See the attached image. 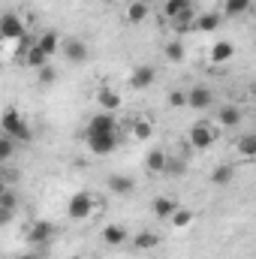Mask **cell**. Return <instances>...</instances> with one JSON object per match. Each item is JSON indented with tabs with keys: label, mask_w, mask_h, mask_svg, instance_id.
Instances as JSON below:
<instances>
[{
	"label": "cell",
	"mask_w": 256,
	"mask_h": 259,
	"mask_svg": "<svg viewBox=\"0 0 256 259\" xmlns=\"http://www.w3.org/2000/svg\"><path fill=\"white\" fill-rule=\"evenodd\" d=\"M0 130H3V136H12L15 142H30V127H27V121L18 115V109H6L3 112V121H0Z\"/></svg>",
	"instance_id": "obj_1"
},
{
	"label": "cell",
	"mask_w": 256,
	"mask_h": 259,
	"mask_svg": "<svg viewBox=\"0 0 256 259\" xmlns=\"http://www.w3.org/2000/svg\"><path fill=\"white\" fill-rule=\"evenodd\" d=\"M187 139H190V145L196 151H205V148H211L214 145V139H217V124H208V121H196L187 133Z\"/></svg>",
	"instance_id": "obj_2"
},
{
	"label": "cell",
	"mask_w": 256,
	"mask_h": 259,
	"mask_svg": "<svg viewBox=\"0 0 256 259\" xmlns=\"http://www.w3.org/2000/svg\"><path fill=\"white\" fill-rule=\"evenodd\" d=\"M66 214L72 220H88L94 214V196L91 193H72L66 202Z\"/></svg>",
	"instance_id": "obj_3"
},
{
	"label": "cell",
	"mask_w": 256,
	"mask_h": 259,
	"mask_svg": "<svg viewBox=\"0 0 256 259\" xmlns=\"http://www.w3.org/2000/svg\"><path fill=\"white\" fill-rule=\"evenodd\" d=\"M52 238H55V226H52L49 220L30 223V229H27V244H33V247H49Z\"/></svg>",
	"instance_id": "obj_4"
},
{
	"label": "cell",
	"mask_w": 256,
	"mask_h": 259,
	"mask_svg": "<svg viewBox=\"0 0 256 259\" xmlns=\"http://www.w3.org/2000/svg\"><path fill=\"white\" fill-rule=\"evenodd\" d=\"M0 36H3L6 42L27 36V30H24V18H18L15 12H6V15H3V24H0Z\"/></svg>",
	"instance_id": "obj_5"
},
{
	"label": "cell",
	"mask_w": 256,
	"mask_h": 259,
	"mask_svg": "<svg viewBox=\"0 0 256 259\" xmlns=\"http://www.w3.org/2000/svg\"><path fill=\"white\" fill-rule=\"evenodd\" d=\"M118 124H115V115L112 112H100L88 121V136H103V133H115Z\"/></svg>",
	"instance_id": "obj_6"
},
{
	"label": "cell",
	"mask_w": 256,
	"mask_h": 259,
	"mask_svg": "<svg viewBox=\"0 0 256 259\" xmlns=\"http://www.w3.org/2000/svg\"><path fill=\"white\" fill-rule=\"evenodd\" d=\"M61 52L66 55V61L69 64H84L88 58H91V52H88V46L81 42V39H64V46H61Z\"/></svg>",
	"instance_id": "obj_7"
},
{
	"label": "cell",
	"mask_w": 256,
	"mask_h": 259,
	"mask_svg": "<svg viewBox=\"0 0 256 259\" xmlns=\"http://www.w3.org/2000/svg\"><path fill=\"white\" fill-rule=\"evenodd\" d=\"M88 148L94 154H112L118 148V133H103V136H88Z\"/></svg>",
	"instance_id": "obj_8"
},
{
	"label": "cell",
	"mask_w": 256,
	"mask_h": 259,
	"mask_svg": "<svg viewBox=\"0 0 256 259\" xmlns=\"http://www.w3.org/2000/svg\"><path fill=\"white\" fill-rule=\"evenodd\" d=\"M154 78H157V69H154V66H136V69L130 72V84H133L136 91L151 88V84H154Z\"/></svg>",
	"instance_id": "obj_9"
},
{
	"label": "cell",
	"mask_w": 256,
	"mask_h": 259,
	"mask_svg": "<svg viewBox=\"0 0 256 259\" xmlns=\"http://www.w3.org/2000/svg\"><path fill=\"white\" fill-rule=\"evenodd\" d=\"M15 205H18V199H15V193L3 184L0 187V223H9L12 220V214H15Z\"/></svg>",
	"instance_id": "obj_10"
},
{
	"label": "cell",
	"mask_w": 256,
	"mask_h": 259,
	"mask_svg": "<svg viewBox=\"0 0 256 259\" xmlns=\"http://www.w3.org/2000/svg\"><path fill=\"white\" fill-rule=\"evenodd\" d=\"M127 229L121 226V223H109V226H103V241L109 244V247H121V244H127Z\"/></svg>",
	"instance_id": "obj_11"
},
{
	"label": "cell",
	"mask_w": 256,
	"mask_h": 259,
	"mask_svg": "<svg viewBox=\"0 0 256 259\" xmlns=\"http://www.w3.org/2000/svg\"><path fill=\"white\" fill-rule=\"evenodd\" d=\"M241 124V109L238 106H220V112H217V127L223 130H232Z\"/></svg>",
	"instance_id": "obj_12"
},
{
	"label": "cell",
	"mask_w": 256,
	"mask_h": 259,
	"mask_svg": "<svg viewBox=\"0 0 256 259\" xmlns=\"http://www.w3.org/2000/svg\"><path fill=\"white\" fill-rule=\"evenodd\" d=\"M166 163H169V154L163 151V148H151L148 151V157H145V169L148 172H166Z\"/></svg>",
	"instance_id": "obj_13"
},
{
	"label": "cell",
	"mask_w": 256,
	"mask_h": 259,
	"mask_svg": "<svg viewBox=\"0 0 256 259\" xmlns=\"http://www.w3.org/2000/svg\"><path fill=\"white\" fill-rule=\"evenodd\" d=\"M181 208V202L178 199H169V196H157L154 199V214L160 217V220H172V214Z\"/></svg>",
	"instance_id": "obj_14"
},
{
	"label": "cell",
	"mask_w": 256,
	"mask_h": 259,
	"mask_svg": "<svg viewBox=\"0 0 256 259\" xmlns=\"http://www.w3.org/2000/svg\"><path fill=\"white\" fill-rule=\"evenodd\" d=\"M187 106H193V109H208V106H214V94L208 88H193V91H187Z\"/></svg>",
	"instance_id": "obj_15"
},
{
	"label": "cell",
	"mask_w": 256,
	"mask_h": 259,
	"mask_svg": "<svg viewBox=\"0 0 256 259\" xmlns=\"http://www.w3.org/2000/svg\"><path fill=\"white\" fill-rule=\"evenodd\" d=\"M109 190L115 196H130L136 190V181L130 175H109Z\"/></svg>",
	"instance_id": "obj_16"
},
{
	"label": "cell",
	"mask_w": 256,
	"mask_h": 259,
	"mask_svg": "<svg viewBox=\"0 0 256 259\" xmlns=\"http://www.w3.org/2000/svg\"><path fill=\"white\" fill-rule=\"evenodd\" d=\"M220 24H223V15H220V12H202V15L196 18V30H199V33H214Z\"/></svg>",
	"instance_id": "obj_17"
},
{
	"label": "cell",
	"mask_w": 256,
	"mask_h": 259,
	"mask_svg": "<svg viewBox=\"0 0 256 259\" xmlns=\"http://www.w3.org/2000/svg\"><path fill=\"white\" fill-rule=\"evenodd\" d=\"M157 244H160V235L151 232V229H142V232L133 235V247H136V250H154Z\"/></svg>",
	"instance_id": "obj_18"
},
{
	"label": "cell",
	"mask_w": 256,
	"mask_h": 259,
	"mask_svg": "<svg viewBox=\"0 0 256 259\" xmlns=\"http://www.w3.org/2000/svg\"><path fill=\"white\" fill-rule=\"evenodd\" d=\"M36 46H39V49H42V52H46L49 58H55V52H58V49H61L64 42H61L58 30H46V33H42V36L36 39Z\"/></svg>",
	"instance_id": "obj_19"
},
{
	"label": "cell",
	"mask_w": 256,
	"mask_h": 259,
	"mask_svg": "<svg viewBox=\"0 0 256 259\" xmlns=\"http://www.w3.org/2000/svg\"><path fill=\"white\" fill-rule=\"evenodd\" d=\"M232 55H235V46L226 42V39H217V42L211 46V61H214V64H226Z\"/></svg>",
	"instance_id": "obj_20"
},
{
	"label": "cell",
	"mask_w": 256,
	"mask_h": 259,
	"mask_svg": "<svg viewBox=\"0 0 256 259\" xmlns=\"http://www.w3.org/2000/svg\"><path fill=\"white\" fill-rule=\"evenodd\" d=\"M97 106H103L106 112H115V109H121V94H115V91L103 88V91L97 94Z\"/></svg>",
	"instance_id": "obj_21"
},
{
	"label": "cell",
	"mask_w": 256,
	"mask_h": 259,
	"mask_svg": "<svg viewBox=\"0 0 256 259\" xmlns=\"http://www.w3.org/2000/svg\"><path fill=\"white\" fill-rule=\"evenodd\" d=\"M187 9H193V0H166V6H163L166 18H181Z\"/></svg>",
	"instance_id": "obj_22"
},
{
	"label": "cell",
	"mask_w": 256,
	"mask_h": 259,
	"mask_svg": "<svg viewBox=\"0 0 256 259\" xmlns=\"http://www.w3.org/2000/svg\"><path fill=\"white\" fill-rule=\"evenodd\" d=\"M232 178H235V169L226 166V163L223 166H214V172H211V184H217V187H226Z\"/></svg>",
	"instance_id": "obj_23"
},
{
	"label": "cell",
	"mask_w": 256,
	"mask_h": 259,
	"mask_svg": "<svg viewBox=\"0 0 256 259\" xmlns=\"http://www.w3.org/2000/svg\"><path fill=\"white\" fill-rule=\"evenodd\" d=\"M235 148H238V154H241V157L253 160V157H256V133H244V136L238 139V145H235Z\"/></svg>",
	"instance_id": "obj_24"
},
{
	"label": "cell",
	"mask_w": 256,
	"mask_h": 259,
	"mask_svg": "<svg viewBox=\"0 0 256 259\" xmlns=\"http://www.w3.org/2000/svg\"><path fill=\"white\" fill-rule=\"evenodd\" d=\"M127 18L133 21V24H142V21L148 18V3H145V0L130 3V6H127Z\"/></svg>",
	"instance_id": "obj_25"
},
{
	"label": "cell",
	"mask_w": 256,
	"mask_h": 259,
	"mask_svg": "<svg viewBox=\"0 0 256 259\" xmlns=\"http://www.w3.org/2000/svg\"><path fill=\"white\" fill-rule=\"evenodd\" d=\"M247 9H250V0H226L223 3V15H229V18H238Z\"/></svg>",
	"instance_id": "obj_26"
},
{
	"label": "cell",
	"mask_w": 256,
	"mask_h": 259,
	"mask_svg": "<svg viewBox=\"0 0 256 259\" xmlns=\"http://www.w3.org/2000/svg\"><path fill=\"white\" fill-rule=\"evenodd\" d=\"M24 64L33 66V69H42V66L49 64V55H46V52H42L39 46H33V49H30V55L24 58Z\"/></svg>",
	"instance_id": "obj_27"
},
{
	"label": "cell",
	"mask_w": 256,
	"mask_h": 259,
	"mask_svg": "<svg viewBox=\"0 0 256 259\" xmlns=\"http://www.w3.org/2000/svg\"><path fill=\"white\" fill-rule=\"evenodd\" d=\"M193 223V211L187 208H178L175 214H172V220H169V226H175V229H184V226H190Z\"/></svg>",
	"instance_id": "obj_28"
},
{
	"label": "cell",
	"mask_w": 256,
	"mask_h": 259,
	"mask_svg": "<svg viewBox=\"0 0 256 259\" xmlns=\"http://www.w3.org/2000/svg\"><path fill=\"white\" fill-rule=\"evenodd\" d=\"M166 58H169L172 64H181V61H184V46H181L178 39L166 42Z\"/></svg>",
	"instance_id": "obj_29"
},
{
	"label": "cell",
	"mask_w": 256,
	"mask_h": 259,
	"mask_svg": "<svg viewBox=\"0 0 256 259\" xmlns=\"http://www.w3.org/2000/svg\"><path fill=\"white\" fill-rule=\"evenodd\" d=\"M36 78H39V84H55L58 81V69L52 64H46L42 69H36Z\"/></svg>",
	"instance_id": "obj_30"
},
{
	"label": "cell",
	"mask_w": 256,
	"mask_h": 259,
	"mask_svg": "<svg viewBox=\"0 0 256 259\" xmlns=\"http://www.w3.org/2000/svg\"><path fill=\"white\" fill-rule=\"evenodd\" d=\"M184 169H187V166H184V160L169 154V163H166V172H163V175H169V178H172V175H184Z\"/></svg>",
	"instance_id": "obj_31"
},
{
	"label": "cell",
	"mask_w": 256,
	"mask_h": 259,
	"mask_svg": "<svg viewBox=\"0 0 256 259\" xmlns=\"http://www.w3.org/2000/svg\"><path fill=\"white\" fill-rule=\"evenodd\" d=\"M151 133H154V127H151V121H136V127H133V136H136L139 142L151 139Z\"/></svg>",
	"instance_id": "obj_32"
},
{
	"label": "cell",
	"mask_w": 256,
	"mask_h": 259,
	"mask_svg": "<svg viewBox=\"0 0 256 259\" xmlns=\"http://www.w3.org/2000/svg\"><path fill=\"white\" fill-rule=\"evenodd\" d=\"M15 151V139L12 136H0V160H9Z\"/></svg>",
	"instance_id": "obj_33"
},
{
	"label": "cell",
	"mask_w": 256,
	"mask_h": 259,
	"mask_svg": "<svg viewBox=\"0 0 256 259\" xmlns=\"http://www.w3.org/2000/svg\"><path fill=\"white\" fill-rule=\"evenodd\" d=\"M166 100H169V106H172V109H184V106H187V94H181V91H172Z\"/></svg>",
	"instance_id": "obj_34"
},
{
	"label": "cell",
	"mask_w": 256,
	"mask_h": 259,
	"mask_svg": "<svg viewBox=\"0 0 256 259\" xmlns=\"http://www.w3.org/2000/svg\"><path fill=\"white\" fill-rule=\"evenodd\" d=\"M15 259H42V256H39V253H36V250H24V253H21V256H15Z\"/></svg>",
	"instance_id": "obj_35"
},
{
	"label": "cell",
	"mask_w": 256,
	"mask_h": 259,
	"mask_svg": "<svg viewBox=\"0 0 256 259\" xmlns=\"http://www.w3.org/2000/svg\"><path fill=\"white\" fill-rule=\"evenodd\" d=\"M223 3H226V0H223Z\"/></svg>",
	"instance_id": "obj_36"
}]
</instances>
